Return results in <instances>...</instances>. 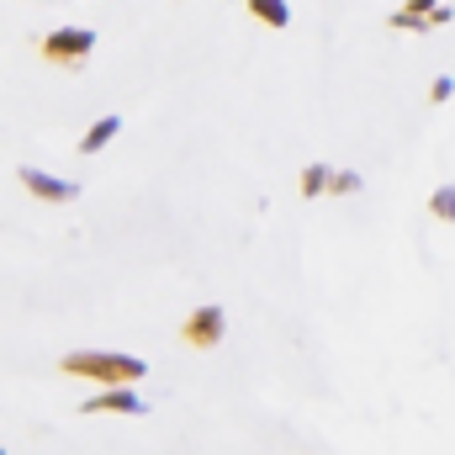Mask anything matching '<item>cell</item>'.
Masks as SVG:
<instances>
[{
  "label": "cell",
  "instance_id": "1",
  "mask_svg": "<svg viewBox=\"0 0 455 455\" xmlns=\"http://www.w3.org/2000/svg\"><path fill=\"white\" fill-rule=\"evenodd\" d=\"M59 371L64 376H91L101 387H132V381H143L148 365L138 355H116V349H75V355L59 360Z\"/></svg>",
  "mask_w": 455,
  "mask_h": 455
},
{
  "label": "cell",
  "instance_id": "8",
  "mask_svg": "<svg viewBox=\"0 0 455 455\" xmlns=\"http://www.w3.org/2000/svg\"><path fill=\"white\" fill-rule=\"evenodd\" d=\"M329 180H334V170H329V164H323V159H318V164H307V170H302V175H297V191H302V196H307V202H318V196H323V191H329Z\"/></svg>",
  "mask_w": 455,
  "mask_h": 455
},
{
  "label": "cell",
  "instance_id": "2",
  "mask_svg": "<svg viewBox=\"0 0 455 455\" xmlns=\"http://www.w3.org/2000/svg\"><path fill=\"white\" fill-rule=\"evenodd\" d=\"M91 53H96V32L91 27H64V32H48L43 37V59L48 64H64V69H80Z\"/></svg>",
  "mask_w": 455,
  "mask_h": 455
},
{
  "label": "cell",
  "instance_id": "9",
  "mask_svg": "<svg viewBox=\"0 0 455 455\" xmlns=\"http://www.w3.org/2000/svg\"><path fill=\"white\" fill-rule=\"evenodd\" d=\"M249 16H254V21H265V27H275V32H281V27H286V21H291V5H286V0H249Z\"/></svg>",
  "mask_w": 455,
  "mask_h": 455
},
{
  "label": "cell",
  "instance_id": "3",
  "mask_svg": "<svg viewBox=\"0 0 455 455\" xmlns=\"http://www.w3.org/2000/svg\"><path fill=\"white\" fill-rule=\"evenodd\" d=\"M451 5L445 0H408V5H397L392 16H387V27L392 32H435V27H451Z\"/></svg>",
  "mask_w": 455,
  "mask_h": 455
},
{
  "label": "cell",
  "instance_id": "5",
  "mask_svg": "<svg viewBox=\"0 0 455 455\" xmlns=\"http://www.w3.org/2000/svg\"><path fill=\"white\" fill-rule=\"evenodd\" d=\"M21 186H27L37 202H75V196H80V186H75V180L43 175V170H32V164H21Z\"/></svg>",
  "mask_w": 455,
  "mask_h": 455
},
{
  "label": "cell",
  "instance_id": "6",
  "mask_svg": "<svg viewBox=\"0 0 455 455\" xmlns=\"http://www.w3.org/2000/svg\"><path fill=\"white\" fill-rule=\"evenodd\" d=\"M80 413H148V408H143V397H138L132 387H107V392H96Z\"/></svg>",
  "mask_w": 455,
  "mask_h": 455
},
{
  "label": "cell",
  "instance_id": "10",
  "mask_svg": "<svg viewBox=\"0 0 455 455\" xmlns=\"http://www.w3.org/2000/svg\"><path fill=\"white\" fill-rule=\"evenodd\" d=\"M429 212H435L440 223H455V186H440V191L429 196Z\"/></svg>",
  "mask_w": 455,
  "mask_h": 455
},
{
  "label": "cell",
  "instance_id": "12",
  "mask_svg": "<svg viewBox=\"0 0 455 455\" xmlns=\"http://www.w3.org/2000/svg\"><path fill=\"white\" fill-rule=\"evenodd\" d=\"M451 96H455V80L451 75H440V80L429 85V101H451Z\"/></svg>",
  "mask_w": 455,
  "mask_h": 455
},
{
  "label": "cell",
  "instance_id": "11",
  "mask_svg": "<svg viewBox=\"0 0 455 455\" xmlns=\"http://www.w3.org/2000/svg\"><path fill=\"white\" fill-rule=\"evenodd\" d=\"M355 191H360V175H355V170H334L329 196H355Z\"/></svg>",
  "mask_w": 455,
  "mask_h": 455
},
{
  "label": "cell",
  "instance_id": "7",
  "mask_svg": "<svg viewBox=\"0 0 455 455\" xmlns=\"http://www.w3.org/2000/svg\"><path fill=\"white\" fill-rule=\"evenodd\" d=\"M116 132H122V116H96V122H91V132L80 138V154H101Z\"/></svg>",
  "mask_w": 455,
  "mask_h": 455
},
{
  "label": "cell",
  "instance_id": "4",
  "mask_svg": "<svg viewBox=\"0 0 455 455\" xmlns=\"http://www.w3.org/2000/svg\"><path fill=\"white\" fill-rule=\"evenodd\" d=\"M223 329H228V313L218 307V302H207V307H196V313L186 318V329H180V334H186L191 349H212V344L223 339Z\"/></svg>",
  "mask_w": 455,
  "mask_h": 455
}]
</instances>
